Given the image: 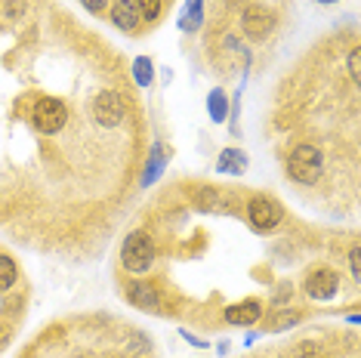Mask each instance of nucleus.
<instances>
[{
  "mask_svg": "<svg viewBox=\"0 0 361 358\" xmlns=\"http://www.w3.org/2000/svg\"><path fill=\"white\" fill-rule=\"evenodd\" d=\"M322 6H331V4H340V0H318Z\"/></svg>",
  "mask_w": 361,
  "mask_h": 358,
  "instance_id": "27",
  "label": "nucleus"
},
{
  "mask_svg": "<svg viewBox=\"0 0 361 358\" xmlns=\"http://www.w3.org/2000/svg\"><path fill=\"white\" fill-rule=\"evenodd\" d=\"M179 337H183L188 346H195V349H207V340L198 337V333H192V331H185V328H179Z\"/></svg>",
  "mask_w": 361,
  "mask_h": 358,
  "instance_id": "25",
  "label": "nucleus"
},
{
  "mask_svg": "<svg viewBox=\"0 0 361 358\" xmlns=\"http://www.w3.org/2000/svg\"><path fill=\"white\" fill-rule=\"evenodd\" d=\"M275 25H278V16L266 4H250L241 13V31L247 40H266L275 31Z\"/></svg>",
  "mask_w": 361,
  "mask_h": 358,
  "instance_id": "6",
  "label": "nucleus"
},
{
  "mask_svg": "<svg viewBox=\"0 0 361 358\" xmlns=\"http://www.w3.org/2000/svg\"><path fill=\"white\" fill-rule=\"evenodd\" d=\"M259 319H262V300L257 297H247L241 303H228L223 309V321L232 324V328H253V324H259Z\"/></svg>",
  "mask_w": 361,
  "mask_h": 358,
  "instance_id": "9",
  "label": "nucleus"
},
{
  "mask_svg": "<svg viewBox=\"0 0 361 358\" xmlns=\"http://www.w3.org/2000/svg\"><path fill=\"white\" fill-rule=\"evenodd\" d=\"M281 219H284V207L278 204L272 195H253L247 201V223L257 232H262V235L275 232L278 226H281Z\"/></svg>",
  "mask_w": 361,
  "mask_h": 358,
  "instance_id": "4",
  "label": "nucleus"
},
{
  "mask_svg": "<svg viewBox=\"0 0 361 358\" xmlns=\"http://www.w3.org/2000/svg\"><path fill=\"white\" fill-rule=\"evenodd\" d=\"M133 84L136 87H142V90H149L154 84V62L149 59V56H136L133 59Z\"/></svg>",
  "mask_w": 361,
  "mask_h": 358,
  "instance_id": "16",
  "label": "nucleus"
},
{
  "mask_svg": "<svg viewBox=\"0 0 361 358\" xmlns=\"http://www.w3.org/2000/svg\"><path fill=\"white\" fill-rule=\"evenodd\" d=\"M346 319H349V324H355V328H358V321H361V319H358V312H349Z\"/></svg>",
  "mask_w": 361,
  "mask_h": 358,
  "instance_id": "26",
  "label": "nucleus"
},
{
  "mask_svg": "<svg viewBox=\"0 0 361 358\" xmlns=\"http://www.w3.org/2000/svg\"><path fill=\"white\" fill-rule=\"evenodd\" d=\"M65 124H68V105L56 96H40L31 109V127L44 136H56Z\"/></svg>",
  "mask_w": 361,
  "mask_h": 358,
  "instance_id": "3",
  "label": "nucleus"
},
{
  "mask_svg": "<svg viewBox=\"0 0 361 358\" xmlns=\"http://www.w3.org/2000/svg\"><path fill=\"white\" fill-rule=\"evenodd\" d=\"M176 25H179V31H185V35L201 31V25H204V0H185Z\"/></svg>",
  "mask_w": 361,
  "mask_h": 358,
  "instance_id": "14",
  "label": "nucleus"
},
{
  "mask_svg": "<svg viewBox=\"0 0 361 358\" xmlns=\"http://www.w3.org/2000/svg\"><path fill=\"white\" fill-rule=\"evenodd\" d=\"M80 6H84L87 13H93V16H99V13H105L111 6V0H78Z\"/></svg>",
  "mask_w": 361,
  "mask_h": 358,
  "instance_id": "24",
  "label": "nucleus"
},
{
  "mask_svg": "<svg viewBox=\"0 0 361 358\" xmlns=\"http://www.w3.org/2000/svg\"><path fill=\"white\" fill-rule=\"evenodd\" d=\"M124 297H127L130 306H133V309H142V312H161V303H164L161 290L154 288L149 278H133V281L127 284Z\"/></svg>",
  "mask_w": 361,
  "mask_h": 358,
  "instance_id": "8",
  "label": "nucleus"
},
{
  "mask_svg": "<svg viewBox=\"0 0 361 358\" xmlns=\"http://www.w3.org/2000/svg\"><path fill=\"white\" fill-rule=\"evenodd\" d=\"M109 16H111L114 28L124 31V35H136L139 25H142V16H139L136 0H111Z\"/></svg>",
  "mask_w": 361,
  "mask_h": 358,
  "instance_id": "10",
  "label": "nucleus"
},
{
  "mask_svg": "<svg viewBox=\"0 0 361 358\" xmlns=\"http://www.w3.org/2000/svg\"><path fill=\"white\" fill-rule=\"evenodd\" d=\"M287 176L300 185H315L324 176V152L312 142H300L287 154Z\"/></svg>",
  "mask_w": 361,
  "mask_h": 358,
  "instance_id": "1",
  "label": "nucleus"
},
{
  "mask_svg": "<svg viewBox=\"0 0 361 358\" xmlns=\"http://www.w3.org/2000/svg\"><path fill=\"white\" fill-rule=\"evenodd\" d=\"M293 358H327L324 346L315 343V340H302V343L293 346Z\"/></svg>",
  "mask_w": 361,
  "mask_h": 358,
  "instance_id": "19",
  "label": "nucleus"
},
{
  "mask_svg": "<svg viewBox=\"0 0 361 358\" xmlns=\"http://www.w3.org/2000/svg\"><path fill=\"white\" fill-rule=\"evenodd\" d=\"M136 6H139V16H142L145 25H154L164 13V0H136Z\"/></svg>",
  "mask_w": 361,
  "mask_h": 358,
  "instance_id": "18",
  "label": "nucleus"
},
{
  "mask_svg": "<svg viewBox=\"0 0 361 358\" xmlns=\"http://www.w3.org/2000/svg\"><path fill=\"white\" fill-rule=\"evenodd\" d=\"M346 68H349V78H352V84H358L361 80V50L355 47L349 56H346Z\"/></svg>",
  "mask_w": 361,
  "mask_h": 358,
  "instance_id": "21",
  "label": "nucleus"
},
{
  "mask_svg": "<svg viewBox=\"0 0 361 358\" xmlns=\"http://www.w3.org/2000/svg\"><path fill=\"white\" fill-rule=\"evenodd\" d=\"M219 204V192L216 189H198V207L201 210H213Z\"/></svg>",
  "mask_w": 361,
  "mask_h": 358,
  "instance_id": "22",
  "label": "nucleus"
},
{
  "mask_svg": "<svg viewBox=\"0 0 361 358\" xmlns=\"http://www.w3.org/2000/svg\"><path fill=\"white\" fill-rule=\"evenodd\" d=\"M349 272H352V281H361V250L358 247L349 250Z\"/></svg>",
  "mask_w": 361,
  "mask_h": 358,
  "instance_id": "23",
  "label": "nucleus"
},
{
  "mask_svg": "<svg viewBox=\"0 0 361 358\" xmlns=\"http://www.w3.org/2000/svg\"><path fill=\"white\" fill-rule=\"evenodd\" d=\"M93 121L99 124L102 130H114L118 124H124L127 118V102L118 90H102V93L93 96Z\"/></svg>",
  "mask_w": 361,
  "mask_h": 358,
  "instance_id": "5",
  "label": "nucleus"
},
{
  "mask_svg": "<svg viewBox=\"0 0 361 358\" xmlns=\"http://www.w3.org/2000/svg\"><path fill=\"white\" fill-rule=\"evenodd\" d=\"M16 281H19V268H16L13 257L0 254V294L13 290V288H16Z\"/></svg>",
  "mask_w": 361,
  "mask_h": 358,
  "instance_id": "17",
  "label": "nucleus"
},
{
  "mask_svg": "<svg viewBox=\"0 0 361 358\" xmlns=\"http://www.w3.org/2000/svg\"><path fill=\"white\" fill-rule=\"evenodd\" d=\"M262 331L266 333H284V331H290V328H297V324L302 321V312H297V309H272V312H262Z\"/></svg>",
  "mask_w": 361,
  "mask_h": 358,
  "instance_id": "11",
  "label": "nucleus"
},
{
  "mask_svg": "<svg viewBox=\"0 0 361 358\" xmlns=\"http://www.w3.org/2000/svg\"><path fill=\"white\" fill-rule=\"evenodd\" d=\"M167 161H170V154L164 152L161 142H154L152 152H149V161H145V170H142V179H139V185H142V189H149V185L158 183V176L167 170Z\"/></svg>",
  "mask_w": 361,
  "mask_h": 358,
  "instance_id": "13",
  "label": "nucleus"
},
{
  "mask_svg": "<svg viewBox=\"0 0 361 358\" xmlns=\"http://www.w3.org/2000/svg\"><path fill=\"white\" fill-rule=\"evenodd\" d=\"M154 257H158L154 238L142 229L130 232L124 244H121V266H124L130 275H145L154 266Z\"/></svg>",
  "mask_w": 361,
  "mask_h": 358,
  "instance_id": "2",
  "label": "nucleus"
},
{
  "mask_svg": "<svg viewBox=\"0 0 361 358\" xmlns=\"http://www.w3.org/2000/svg\"><path fill=\"white\" fill-rule=\"evenodd\" d=\"M290 300H293V284L290 281H281L272 290V300H269V303H272V309H281V306L290 303Z\"/></svg>",
  "mask_w": 361,
  "mask_h": 358,
  "instance_id": "20",
  "label": "nucleus"
},
{
  "mask_svg": "<svg viewBox=\"0 0 361 358\" xmlns=\"http://www.w3.org/2000/svg\"><path fill=\"white\" fill-rule=\"evenodd\" d=\"M250 167V158L244 149H223L219 152V161H216V173L223 176H244Z\"/></svg>",
  "mask_w": 361,
  "mask_h": 358,
  "instance_id": "12",
  "label": "nucleus"
},
{
  "mask_svg": "<svg viewBox=\"0 0 361 358\" xmlns=\"http://www.w3.org/2000/svg\"><path fill=\"white\" fill-rule=\"evenodd\" d=\"M302 290H306L309 300L315 303H331V300L340 294V275L327 266H315L302 281Z\"/></svg>",
  "mask_w": 361,
  "mask_h": 358,
  "instance_id": "7",
  "label": "nucleus"
},
{
  "mask_svg": "<svg viewBox=\"0 0 361 358\" xmlns=\"http://www.w3.org/2000/svg\"><path fill=\"white\" fill-rule=\"evenodd\" d=\"M207 115L213 124H226L228 121V96L223 87H213L207 93Z\"/></svg>",
  "mask_w": 361,
  "mask_h": 358,
  "instance_id": "15",
  "label": "nucleus"
}]
</instances>
